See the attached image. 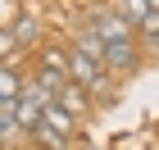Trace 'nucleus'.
I'll return each mask as SVG.
<instances>
[{
  "mask_svg": "<svg viewBox=\"0 0 159 150\" xmlns=\"http://www.w3.org/2000/svg\"><path fill=\"white\" fill-rule=\"evenodd\" d=\"M55 100H59V105H64L68 114H73V118H82V114H86V91L77 87V82H64V87H59V96H55Z\"/></svg>",
  "mask_w": 159,
  "mask_h": 150,
  "instance_id": "nucleus-4",
  "label": "nucleus"
},
{
  "mask_svg": "<svg viewBox=\"0 0 159 150\" xmlns=\"http://www.w3.org/2000/svg\"><path fill=\"white\" fill-rule=\"evenodd\" d=\"M91 32H96L100 41H132V27L123 23V14H118V9H96Z\"/></svg>",
  "mask_w": 159,
  "mask_h": 150,
  "instance_id": "nucleus-1",
  "label": "nucleus"
},
{
  "mask_svg": "<svg viewBox=\"0 0 159 150\" xmlns=\"http://www.w3.org/2000/svg\"><path fill=\"white\" fill-rule=\"evenodd\" d=\"M41 127H50V132H59V137L68 141V137H73V114L64 109L59 100H50L46 109H41Z\"/></svg>",
  "mask_w": 159,
  "mask_h": 150,
  "instance_id": "nucleus-3",
  "label": "nucleus"
},
{
  "mask_svg": "<svg viewBox=\"0 0 159 150\" xmlns=\"http://www.w3.org/2000/svg\"><path fill=\"white\" fill-rule=\"evenodd\" d=\"M9 32H14V41H18V46H27V41L37 37V18H18Z\"/></svg>",
  "mask_w": 159,
  "mask_h": 150,
  "instance_id": "nucleus-10",
  "label": "nucleus"
},
{
  "mask_svg": "<svg viewBox=\"0 0 159 150\" xmlns=\"http://www.w3.org/2000/svg\"><path fill=\"white\" fill-rule=\"evenodd\" d=\"M18 91H23V77L9 64H0V100H18Z\"/></svg>",
  "mask_w": 159,
  "mask_h": 150,
  "instance_id": "nucleus-8",
  "label": "nucleus"
},
{
  "mask_svg": "<svg viewBox=\"0 0 159 150\" xmlns=\"http://www.w3.org/2000/svg\"><path fill=\"white\" fill-rule=\"evenodd\" d=\"M73 46H77V50H82V55H91V59H96V64H105V41H100V37H96V32H91V27H86L82 37H77V41H73Z\"/></svg>",
  "mask_w": 159,
  "mask_h": 150,
  "instance_id": "nucleus-9",
  "label": "nucleus"
},
{
  "mask_svg": "<svg viewBox=\"0 0 159 150\" xmlns=\"http://www.w3.org/2000/svg\"><path fill=\"white\" fill-rule=\"evenodd\" d=\"M41 68H46V73H59V77H68V50H59V46H46V50H41Z\"/></svg>",
  "mask_w": 159,
  "mask_h": 150,
  "instance_id": "nucleus-7",
  "label": "nucleus"
},
{
  "mask_svg": "<svg viewBox=\"0 0 159 150\" xmlns=\"http://www.w3.org/2000/svg\"><path fill=\"white\" fill-rule=\"evenodd\" d=\"M118 14H123V23H127V27H132V32H136V27L146 23V18H150V14H155V9H150L146 0H118Z\"/></svg>",
  "mask_w": 159,
  "mask_h": 150,
  "instance_id": "nucleus-5",
  "label": "nucleus"
},
{
  "mask_svg": "<svg viewBox=\"0 0 159 150\" xmlns=\"http://www.w3.org/2000/svg\"><path fill=\"white\" fill-rule=\"evenodd\" d=\"M136 59H141L136 41H105V73H127L136 68Z\"/></svg>",
  "mask_w": 159,
  "mask_h": 150,
  "instance_id": "nucleus-2",
  "label": "nucleus"
},
{
  "mask_svg": "<svg viewBox=\"0 0 159 150\" xmlns=\"http://www.w3.org/2000/svg\"><path fill=\"white\" fill-rule=\"evenodd\" d=\"M18 132H23L18 127V105L14 100H0V141H14Z\"/></svg>",
  "mask_w": 159,
  "mask_h": 150,
  "instance_id": "nucleus-6",
  "label": "nucleus"
}]
</instances>
